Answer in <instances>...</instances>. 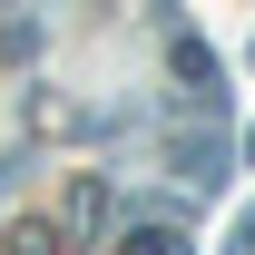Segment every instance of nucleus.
<instances>
[{
	"instance_id": "obj_1",
	"label": "nucleus",
	"mask_w": 255,
	"mask_h": 255,
	"mask_svg": "<svg viewBox=\"0 0 255 255\" xmlns=\"http://www.w3.org/2000/svg\"><path fill=\"white\" fill-rule=\"evenodd\" d=\"M167 167H177L187 187H216L226 177V137L216 128H177V137H167Z\"/></svg>"
},
{
	"instance_id": "obj_2",
	"label": "nucleus",
	"mask_w": 255,
	"mask_h": 255,
	"mask_svg": "<svg viewBox=\"0 0 255 255\" xmlns=\"http://www.w3.org/2000/svg\"><path fill=\"white\" fill-rule=\"evenodd\" d=\"M69 226H79V236H98V226H108V187H98V177L69 196Z\"/></svg>"
},
{
	"instance_id": "obj_3",
	"label": "nucleus",
	"mask_w": 255,
	"mask_h": 255,
	"mask_svg": "<svg viewBox=\"0 0 255 255\" xmlns=\"http://www.w3.org/2000/svg\"><path fill=\"white\" fill-rule=\"evenodd\" d=\"M118 246H128V255H177V246H187V236H177V226H128Z\"/></svg>"
},
{
	"instance_id": "obj_4",
	"label": "nucleus",
	"mask_w": 255,
	"mask_h": 255,
	"mask_svg": "<svg viewBox=\"0 0 255 255\" xmlns=\"http://www.w3.org/2000/svg\"><path fill=\"white\" fill-rule=\"evenodd\" d=\"M236 246H255V206H246V216H236Z\"/></svg>"
}]
</instances>
